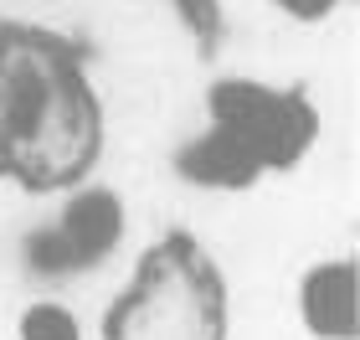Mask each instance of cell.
<instances>
[{
    "label": "cell",
    "mask_w": 360,
    "mask_h": 340,
    "mask_svg": "<svg viewBox=\"0 0 360 340\" xmlns=\"http://www.w3.org/2000/svg\"><path fill=\"white\" fill-rule=\"evenodd\" d=\"M293 310L309 340H360V304H355V258H314L299 273Z\"/></svg>",
    "instance_id": "5b68a950"
},
{
    "label": "cell",
    "mask_w": 360,
    "mask_h": 340,
    "mask_svg": "<svg viewBox=\"0 0 360 340\" xmlns=\"http://www.w3.org/2000/svg\"><path fill=\"white\" fill-rule=\"evenodd\" d=\"M268 6L278 15H288L293 26H324V21H335V15H340L345 0H268Z\"/></svg>",
    "instance_id": "52a82bcc"
},
{
    "label": "cell",
    "mask_w": 360,
    "mask_h": 340,
    "mask_svg": "<svg viewBox=\"0 0 360 340\" xmlns=\"http://www.w3.org/2000/svg\"><path fill=\"white\" fill-rule=\"evenodd\" d=\"M15 340H88L83 320L72 315V304L62 299H31L15 315Z\"/></svg>",
    "instance_id": "8992f818"
},
{
    "label": "cell",
    "mask_w": 360,
    "mask_h": 340,
    "mask_svg": "<svg viewBox=\"0 0 360 340\" xmlns=\"http://www.w3.org/2000/svg\"><path fill=\"white\" fill-rule=\"evenodd\" d=\"M98 340H232V284L195 232L170 227L103 304Z\"/></svg>",
    "instance_id": "3957f363"
},
{
    "label": "cell",
    "mask_w": 360,
    "mask_h": 340,
    "mask_svg": "<svg viewBox=\"0 0 360 340\" xmlns=\"http://www.w3.org/2000/svg\"><path fill=\"white\" fill-rule=\"evenodd\" d=\"M108 150V103L88 57L41 21H0V186L62 196L93 181Z\"/></svg>",
    "instance_id": "6da1fadb"
},
{
    "label": "cell",
    "mask_w": 360,
    "mask_h": 340,
    "mask_svg": "<svg viewBox=\"0 0 360 340\" xmlns=\"http://www.w3.org/2000/svg\"><path fill=\"white\" fill-rule=\"evenodd\" d=\"M324 134L319 103L293 83L221 73L201 88V124L175 144L170 170L191 191L248 196L299 170Z\"/></svg>",
    "instance_id": "7a4b0ae2"
},
{
    "label": "cell",
    "mask_w": 360,
    "mask_h": 340,
    "mask_svg": "<svg viewBox=\"0 0 360 340\" xmlns=\"http://www.w3.org/2000/svg\"><path fill=\"white\" fill-rule=\"evenodd\" d=\"M124 237H129V201L113 186L83 181L62 191L57 212L37 232H26L21 258L41 284H72L103 268L124 248Z\"/></svg>",
    "instance_id": "277c9868"
},
{
    "label": "cell",
    "mask_w": 360,
    "mask_h": 340,
    "mask_svg": "<svg viewBox=\"0 0 360 340\" xmlns=\"http://www.w3.org/2000/svg\"><path fill=\"white\" fill-rule=\"evenodd\" d=\"M175 11L195 37H217L221 31V0H175Z\"/></svg>",
    "instance_id": "ba28073f"
}]
</instances>
